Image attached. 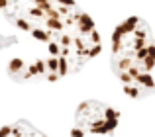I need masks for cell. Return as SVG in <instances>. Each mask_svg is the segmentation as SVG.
Instances as JSON below:
<instances>
[{
	"label": "cell",
	"instance_id": "d4e9b609",
	"mask_svg": "<svg viewBox=\"0 0 155 137\" xmlns=\"http://www.w3.org/2000/svg\"><path fill=\"white\" fill-rule=\"evenodd\" d=\"M118 76H120V80H122V84H124V86H128V84H132V82H134V80L130 78L128 72H118Z\"/></svg>",
	"mask_w": 155,
	"mask_h": 137
},
{
	"label": "cell",
	"instance_id": "3957f363",
	"mask_svg": "<svg viewBox=\"0 0 155 137\" xmlns=\"http://www.w3.org/2000/svg\"><path fill=\"white\" fill-rule=\"evenodd\" d=\"M120 26H122V30H124V35H132L134 31L137 30V26H140V18H137V16H130L126 22L120 24Z\"/></svg>",
	"mask_w": 155,
	"mask_h": 137
},
{
	"label": "cell",
	"instance_id": "d6986e66",
	"mask_svg": "<svg viewBox=\"0 0 155 137\" xmlns=\"http://www.w3.org/2000/svg\"><path fill=\"white\" fill-rule=\"evenodd\" d=\"M45 71L47 72H55L57 75V57H49V59H45Z\"/></svg>",
	"mask_w": 155,
	"mask_h": 137
},
{
	"label": "cell",
	"instance_id": "2e32d148",
	"mask_svg": "<svg viewBox=\"0 0 155 137\" xmlns=\"http://www.w3.org/2000/svg\"><path fill=\"white\" fill-rule=\"evenodd\" d=\"M47 51H49V57H59V51H61V47H59V43L53 39V41L47 43Z\"/></svg>",
	"mask_w": 155,
	"mask_h": 137
},
{
	"label": "cell",
	"instance_id": "ba28073f",
	"mask_svg": "<svg viewBox=\"0 0 155 137\" xmlns=\"http://www.w3.org/2000/svg\"><path fill=\"white\" fill-rule=\"evenodd\" d=\"M45 30L51 31V33H57V31H63V20H53V18H45Z\"/></svg>",
	"mask_w": 155,
	"mask_h": 137
},
{
	"label": "cell",
	"instance_id": "ac0fdd59",
	"mask_svg": "<svg viewBox=\"0 0 155 137\" xmlns=\"http://www.w3.org/2000/svg\"><path fill=\"white\" fill-rule=\"evenodd\" d=\"M126 72L130 75V78H132V80H136V78H137V75H140V72H143V71H141V65H140V63H134V65L130 67Z\"/></svg>",
	"mask_w": 155,
	"mask_h": 137
},
{
	"label": "cell",
	"instance_id": "44dd1931",
	"mask_svg": "<svg viewBox=\"0 0 155 137\" xmlns=\"http://www.w3.org/2000/svg\"><path fill=\"white\" fill-rule=\"evenodd\" d=\"M147 41H151V39H136V37H134L132 49H134V51H137V49H143V47L147 45ZM134 51H132V53H134Z\"/></svg>",
	"mask_w": 155,
	"mask_h": 137
},
{
	"label": "cell",
	"instance_id": "4fadbf2b",
	"mask_svg": "<svg viewBox=\"0 0 155 137\" xmlns=\"http://www.w3.org/2000/svg\"><path fill=\"white\" fill-rule=\"evenodd\" d=\"M35 8H38L39 12H43V14H47V12L53 10V4L47 2V0H35Z\"/></svg>",
	"mask_w": 155,
	"mask_h": 137
},
{
	"label": "cell",
	"instance_id": "30bf717a",
	"mask_svg": "<svg viewBox=\"0 0 155 137\" xmlns=\"http://www.w3.org/2000/svg\"><path fill=\"white\" fill-rule=\"evenodd\" d=\"M102 119H104V122H118V119H120V112L114 110V108H104Z\"/></svg>",
	"mask_w": 155,
	"mask_h": 137
},
{
	"label": "cell",
	"instance_id": "7402d4cb",
	"mask_svg": "<svg viewBox=\"0 0 155 137\" xmlns=\"http://www.w3.org/2000/svg\"><path fill=\"white\" fill-rule=\"evenodd\" d=\"M34 67H35V75H45V63H43V59H38L34 63Z\"/></svg>",
	"mask_w": 155,
	"mask_h": 137
},
{
	"label": "cell",
	"instance_id": "cb8c5ba5",
	"mask_svg": "<svg viewBox=\"0 0 155 137\" xmlns=\"http://www.w3.org/2000/svg\"><path fill=\"white\" fill-rule=\"evenodd\" d=\"M30 76H35V67L34 65H28L26 68H24V72H22V78H30Z\"/></svg>",
	"mask_w": 155,
	"mask_h": 137
},
{
	"label": "cell",
	"instance_id": "7a4b0ae2",
	"mask_svg": "<svg viewBox=\"0 0 155 137\" xmlns=\"http://www.w3.org/2000/svg\"><path fill=\"white\" fill-rule=\"evenodd\" d=\"M88 131H91V133H98V135L110 133L108 131V123H106L104 119H92V122L88 123Z\"/></svg>",
	"mask_w": 155,
	"mask_h": 137
},
{
	"label": "cell",
	"instance_id": "4316f807",
	"mask_svg": "<svg viewBox=\"0 0 155 137\" xmlns=\"http://www.w3.org/2000/svg\"><path fill=\"white\" fill-rule=\"evenodd\" d=\"M69 135H71V137H84V131L81 129V127H73Z\"/></svg>",
	"mask_w": 155,
	"mask_h": 137
},
{
	"label": "cell",
	"instance_id": "8992f818",
	"mask_svg": "<svg viewBox=\"0 0 155 137\" xmlns=\"http://www.w3.org/2000/svg\"><path fill=\"white\" fill-rule=\"evenodd\" d=\"M136 84H140V86H145L147 90H151V88L155 86V82H153V76L149 75V72H140L137 75V78L134 80Z\"/></svg>",
	"mask_w": 155,
	"mask_h": 137
},
{
	"label": "cell",
	"instance_id": "5bb4252c",
	"mask_svg": "<svg viewBox=\"0 0 155 137\" xmlns=\"http://www.w3.org/2000/svg\"><path fill=\"white\" fill-rule=\"evenodd\" d=\"M153 63H155V57H145L143 61L140 63V65H141V71H143V72H149V75H151V71H153Z\"/></svg>",
	"mask_w": 155,
	"mask_h": 137
},
{
	"label": "cell",
	"instance_id": "83f0119b",
	"mask_svg": "<svg viewBox=\"0 0 155 137\" xmlns=\"http://www.w3.org/2000/svg\"><path fill=\"white\" fill-rule=\"evenodd\" d=\"M22 129L20 127H10V137H22Z\"/></svg>",
	"mask_w": 155,
	"mask_h": 137
},
{
	"label": "cell",
	"instance_id": "603a6c76",
	"mask_svg": "<svg viewBox=\"0 0 155 137\" xmlns=\"http://www.w3.org/2000/svg\"><path fill=\"white\" fill-rule=\"evenodd\" d=\"M88 39H91V45H100V33L96 30H92L88 33Z\"/></svg>",
	"mask_w": 155,
	"mask_h": 137
},
{
	"label": "cell",
	"instance_id": "4dcf8cb0",
	"mask_svg": "<svg viewBox=\"0 0 155 137\" xmlns=\"http://www.w3.org/2000/svg\"><path fill=\"white\" fill-rule=\"evenodd\" d=\"M8 6H10V2H8V0H0V10H6Z\"/></svg>",
	"mask_w": 155,
	"mask_h": 137
},
{
	"label": "cell",
	"instance_id": "5b68a950",
	"mask_svg": "<svg viewBox=\"0 0 155 137\" xmlns=\"http://www.w3.org/2000/svg\"><path fill=\"white\" fill-rule=\"evenodd\" d=\"M71 49H75V55H77V57H83V59H84V51H87V45H84V39L81 37V35H75V37H73Z\"/></svg>",
	"mask_w": 155,
	"mask_h": 137
},
{
	"label": "cell",
	"instance_id": "1f68e13d",
	"mask_svg": "<svg viewBox=\"0 0 155 137\" xmlns=\"http://www.w3.org/2000/svg\"><path fill=\"white\" fill-rule=\"evenodd\" d=\"M39 137H47V135H39Z\"/></svg>",
	"mask_w": 155,
	"mask_h": 137
},
{
	"label": "cell",
	"instance_id": "52a82bcc",
	"mask_svg": "<svg viewBox=\"0 0 155 137\" xmlns=\"http://www.w3.org/2000/svg\"><path fill=\"white\" fill-rule=\"evenodd\" d=\"M24 68H26V63H24V59H20V57L10 59V63H8V72H10V75H18L20 71H24Z\"/></svg>",
	"mask_w": 155,
	"mask_h": 137
},
{
	"label": "cell",
	"instance_id": "8fae6325",
	"mask_svg": "<svg viewBox=\"0 0 155 137\" xmlns=\"http://www.w3.org/2000/svg\"><path fill=\"white\" fill-rule=\"evenodd\" d=\"M132 65H134V61H132V57H128V55L122 57V59H118V65H116L118 67V72H126Z\"/></svg>",
	"mask_w": 155,
	"mask_h": 137
},
{
	"label": "cell",
	"instance_id": "9a60e30c",
	"mask_svg": "<svg viewBox=\"0 0 155 137\" xmlns=\"http://www.w3.org/2000/svg\"><path fill=\"white\" fill-rule=\"evenodd\" d=\"M16 26H18V30H22V31H31V22H28L26 18H16Z\"/></svg>",
	"mask_w": 155,
	"mask_h": 137
},
{
	"label": "cell",
	"instance_id": "f546056e",
	"mask_svg": "<svg viewBox=\"0 0 155 137\" xmlns=\"http://www.w3.org/2000/svg\"><path fill=\"white\" fill-rule=\"evenodd\" d=\"M47 80H49V82H57V80H59V76H57L55 72H47Z\"/></svg>",
	"mask_w": 155,
	"mask_h": 137
},
{
	"label": "cell",
	"instance_id": "277c9868",
	"mask_svg": "<svg viewBox=\"0 0 155 137\" xmlns=\"http://www.w3.org/2000/svg\"><path fill=\"white\" fill-rule=\"evenodd\" d=\"M31 37L38 39V41H43V43H49L53 41V33L43 27H31Z\"/></svg>",
	"mask_w": 155,
	"mask_h": 137
},
{
	"label": "cell",
	"instance_id": "7c38bea8",
	"mask_svg": "<svg viewBox=\"0 0 155 137\" xmlns=\"http://www.w3.org/2000/svg\"><path fill=\"white\" fill-rule=\"evenodd\" d=\"M100 51H102V45H91V47H87V51H84V59H94L96 55H100Z\"/></svg>",
	"mask_w": 155,
	"mask_h": 137
},
{
	"label": "cell",
	"instance_id": "9c48e42d",
	"mask_svg": "<svg viewBox=\"0 0 155 137\" xmlns=\"http://www.w3.org/2000/svg\"><path fill=\"white\" fill-rule=\"evenodd\" d=\"M67 72H69V63H67V59H63V57H57V76H67Z\"/></svg>",
	"mask_w": 155,
	"mask_h": 137
},
{
	"label": "cell",
	"instance_id": "484cf974",
	"mask_svg": "<svg viewBox=\"0 0 155 137\" xmlns=\"http://www.w3.org/2000/svg\"><path fill=\"white\" fill-rule=\"evenodd\" d=\"M28 12H30V16H35V18H39V20H45V14H43V12H39L35 6H34V8H30Z\"/></svg>",
	"mask_w": 155,
	"mask_h": 137
},
{
	"label": "cell",
	"instance_id": "ffe728a7",
	"mask_svg": "<svg viewBox=\"0 0 155 137\" xmlns=\"http://www.w3.org/2000/svg\"><path fill=\"white\" fill-rule=\"evenodd\" d=\"M124 92H126L128 96H132V98H140V96H141L140 88H137V86H132V84H128V86H124Z\"/></svg>",
	"mask_w": 155,
	"mask_h": 137
},
{
	"label": "cell",
	"instance_id": "f1b7e54d",
	"mask_svg": "<svg viewBox=\"0 0 155 137\" xmlns=\"http://www.w3.org/2000/svg\"><path fill=\"white\" fill-rule=\"evenodd\" d=\"M10 127H12V126H4V127H0V137H10Z\"/></svg>",
	"mask_w": 155,
	"mask_h": 137
},
{
	"label": "cell",
	"instance_id": "6da1fadb",
	"mask_svg": "<svg viewBox=\"0 0 155 137\" xmlns=\"http://www.w3.org/2000/svg\"><path fill=\"white\" fill-rule=\"evenodd\" d=\"M75 26H77V30H79L81 37H83V35H88L92 30H94V20H92L88 14H84V12H79V14H77Z\"/></svg>",
	"mask_w": 155,
	"mask_h": 137
},
{
	"label": "cell",
	"instance_id": "e0dca14e",
	"mask_svg": "<svg viewBox=\"0 0 155 137\" xmlns=\"http://www.w3.org/2000/svg\"><path fill=\"white\" fill-rule=\"evenodd\" d=\"M57 43H59V47H71V43H73V35H69V33H61V35H59V39H57Z\"/></svg>",
	"mask_w": 155,
	"mask_h": 137
}]
</instances>
